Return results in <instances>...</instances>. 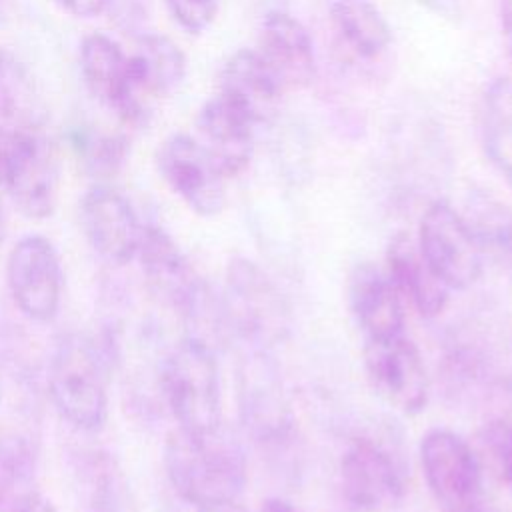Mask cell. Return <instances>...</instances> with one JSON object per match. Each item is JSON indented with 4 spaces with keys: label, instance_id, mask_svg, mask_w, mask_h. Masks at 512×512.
Segmentation results:
<instances>
[{
    "label": "cell",
    "instance_id": "24",
    "mask_svg": "<svg viewBox=\"0 0 512 512\" xmlns=\"http://www.w3.org/2000/svg\"><path fill=\"white\" fill-rule=\"evenodd\" d=\"M330 20L344 46L358 58H376L392 42V30L370 0H336Z\"/></svg>",
    "mask_w": 512,
    "mask_h": 512
},
{
    "label": "cell",
    "instance_id": "3",
    "mask_svg": "<svg viewBox=\"0 0 512 512\" xmlns=\"http://www.w3.org/2000/svg\"><path fill=\"white\" fill-rule=\"evenodd\" d=\"M160 396L178 428L208 430L222 424V384L214 346L184 336L160 362Z\"/></svg>",
    "mask_w": 512,
    "mask_h": 512
},
{
    "label": "cell",
    "instance_id": "9",
    "mask_svg": "<svg viewBox=\"0 0 512 512\" xmlns=\"http://www.w3.org/2000/svg\"><path fill=\"white\" fill-rule=\"evenodd\" d=\"M364 372L374 394L390 408L416 416L430 396V380L420 350L404 334L364 340Z\"/></svg>",
    "mask_w": 512,
    "mask_h": 512
},
{
    "label": "cell",
    "instance_id": "38",
    "mask_svg": "<svg viewBox=\"0 0 512 512\" xmlns=\"http://www.w3.org/2000/svg\"><path fill=\"white\" fill-rule=\"evenodd\" d=\"M196 512H248V510L244 506H240L236 500H228V502L200 506V508H196Z\"/></svg>",
    "mask_w": 512,
    "mask_h": 512
},
{
    "label": "cell",
    "instance_id": "23",
    "mask_svg": "<svg viewBox=\"0 0 512 512\" xmlns=\"http://www.w3.org/2000/svg\"><path fill=\"white\" fill-rule=\"evenodd\" d=\"M128 54L102 32L88 34L80 44V76L88 92L106 108L118 110L126 86Z\"/></svg>",
    "mask_w": 512,
    "mask_h": 512
},
{
    "label": "cell",
    "instance_id": "2",
    "mask_svg": "<svg viewBox=\"0 0 512 512\" xmlns=\"http://www.w3.org/2000/svg\"><path fill=\"white\" fill-rule=\"evenodd\" d=\"M112 362L104 344L82 332L62 334L46 366L48 396L56 412L78 432H100L108 420Z\"/></svg>",
    "mask_w": 512,
    "mask_h": 512
},
{
    "label": "cell",
    "instance_id": "10",
    "mask_svg": "<svg viewBox=\"0 0 512 512\" xmlns=\"http://www.w3.org/2000/svg\"><path fill=\"white\" fill-rule=\"evenodd\" d=\"M416 244L430 270L448 290H468L482 274V250L458 210L434 202L422 214Z\"/></svg>",
    "mask_w": 512,
    "mask_h": 512
},
{
    "label": "cell",
    "instance_id": "22",
    "mask_svg": "<svg viewBox=\"0 0 512 512\" xmlns=\"http://www.w3.org/2000/svg\"><path fill=\"white\" fill-rule=\"evenodd\" d=\"M0 116L12 128L26 132L40 130L50 116L30 68L10 50H0Z\"/></svg>",
    "mask_w": 512,
    "mask_h": 512
},
{
    "label": "cell",
    "instance_id": "4",
    "mask_svg": "<svg viewBox=\"0 0 512 512\" xmlns=\"http://www.w3.org/2000/svg\"><path fill=\"white\" fill-rule=\"evenodd\" d=\"M148 290L184 320H212L226 328L222 304L212 300L208 286L180 250L176 240L156 224H144L136 258Z\"/></svg>",
    "mask_w": 512,
    "mask_h": 512
},
{
    "label": "cell",
    "instance_id": "36",
    "mask_svg": "<svg viewBox=\"0 0 512 512\" xmlns=\"http://www.w3.org/2000/svg\"><path fill=\"white\" fill-rule=\"evenodd\" d=\"M498 14H500V28L504 36V44L508 56L512 60V0H498Z\"/></svg>",
    "mask_w": 512,
    "mask_h": 512
},
{
    "label": "cell",
    "instance_id": "39",
    "mask_svg": "<svg viewBox=\"0 0 512 512\" xmlns=\"http://www.w3.org/2000/svg\"><path fill=\"white\" fill-rule=\"evenodd\" d=\"M6 236V212H4V202H2V192H0V244L4 242Z\"/></svg>",
    "mask_w": 512,
    "mask_h": 512
},
{
    "label": "cell",
    "instance_id": "28",
    "mask_svg": "<svg viewBox=\"0 0 512 512\" xmlns=\"http://www.w3.org/2000/svg\"><path fill=\"white\" fill-rule=\"evenodd\" d=\"M174 22L186 32L200 34L216 18L220 0H164Z\"/></svg>",
    "mask_w": 512,
    "mask_h": 512
},
{
    "label": "cell",
    "instance_id": "19",
    "mask_svg": "<svg viewBox=\"0 0 512 512\" xmlns=\"http://www.w3.org/2000/svg\"><path fill=\"white\" fill-rule=\"evenodd\" d=\"M4 192L14 208L30 220H44L54 214L60 192V166L56 152L46 138L36 132L32 134Z\"/></svg>",
    "mask_w": 512,
    "mask_h": 512
},
{
    "label": "cell",
    "instance_id": "27",
    "mask_svg": "<svg viewBox=\"0 0 512 512\" xmlns=\"http://www.w3.org/2000/svg\"><path fill=\"white\" fill-rule=\"evenodd\" d=\"M74 146L84 158L86 168L94 176H112L116 174L128 156V140L124 136L96 134L80 136L74 140Z\"/></svg>",
    "mask_w": 512,
    "mask_h": 512
},
{
    "label": "cell",
    "instance_id": "15",
    "mask_svg": "<svg viewBox=\"0 0 512 512\" xmlns=\"http://www.w3.org/2000/svg\"><path fill=\"white\" fill-rule=\"evenodd\" d=\"M256 124L226 98L216 94L198 110L196 140L218 166L232 178L240 174L254 154Z\"/></svg>",
    "mask_w": 512,
    "mask_h": 512
},
{
    "label": "cell",
    "instance_id": "34",
    "mask_svg": "<svg viewBox=\"0 0 512 512\" xmlns=\"http://www.w3.org/2000/svg\"><path fill=\"white\" fill-rule=\"evenodd\" d=\"M420 6H424L434 16L448 20V22H460L464 16V8L460 0H416Z\"/></svg>",
    "mask_w": 512,
    "mask_h": 512
},
{
    "label": "cell",
    "instance_id": "6",
    "mask_svg": "<svg viewBox=\"0 0 512 512\" xmlns=\"http://www.w3.org/2000/svg\"><path fill=\"white\" fill-rule=\"evenodd\" d=\"M420 466L442 512L484 510L482 466L462 436L446 428L426 432L420 440Z\"/></svg>",
    "mask_w": 512,
    "mask_h": 512
},
{
    "label": "cell",
    "instance_id": "20",
    "mask_svg": "<svg viewBox=\"0 0 512 512\" xmlns=\"http://www.w3.org/2000/svg\"><path fill=\"white\" fill-rule=\"evenodd\" d=\"M386 274L398 294L412 302L424 318L442 314L450 300L448 286L430 270L416 240L406 232L390 238L386 248Z\"/></svg>",
    "mask_w": 512,
    "mask_h": 512
},
{
    "label": "cell",
    "instance_id": "26",
    "mask_svg": "<svg viewBox=\"0 0 512 512\" xmlns=\"http://www.w3.org/2000/svg\"><path fill=\"white\" fill-rule=\"evenodd\" d=\"M460 216L482 254H512V212L496 198L472 192Z\"/></svg>",
    "mask_w": 512,
    "mask_h": 512
},
{
    "label": "cell",
    "instance_id": "16",
    "mask_svg": "<svg viewBox=\"0 0 512 512\" xmlns=\"http://www.w3.org/2000/svg\"><path fill=\"white\" fill-rule=\"evenodd\" d=\"M348 306L364 340L404 334L402 296L386 270L372 262H358L348 276Z\"/></svg>",
    "mask_w": 512,
    "mask_h": 512
},
{
    "label": "cell",
    "instance_id": "18",
    "mask_svg": "<svg viewBox=\"0 0 512 512\" xmlns=\"http://www.w3.org/2000/svg\"><path fill=\"white\" fill-rule=\"evenodd\" d=\"M284 90L256 48H244L232 54L218 78V94L244 112L256 126L276 116Z\"/></svg>",
    "mask_w": 512,
    "mask_h": 512
},
{
    "label": "cell",
    "instance_id": "35",
    "mask_svg": "<svg viewBox=\"0 0 512 512\" xmlns=\"http://www.w3.org/2000/svg\"><path fill=\"white\" fill-rule=\"evenodd\" d=\"M64 12L76 18H92L104 12L106 0H54Z\"/></svg>",
    "mask_w": 512,
    "mask_h": 512
},
{
    "label": "cell",
    "instance_id": "29",
    "mask_svg": "<svg viewBox=\"0 0 512 512\" xmlns=\"http://www.w3.org/2000/svg\"><path fill=\"white\" fill-rule=\"evenodd\" d=\"M484 442L498 466V472L512 492V424L504 420L490 422L484 430Z\"/></svg>",
    "mask_w": 512,
    "mask_h": 512
},
{
    "label": "cell",
    "instance_id": "11",
    "mask_svg": "<svg viewBox=\"0 0 512 512\" xmlns=\"http://www.w3.org/2000/svg\"><path fill=\"white\" fill-rule=\"evenodd\" d=\"M166 186L198 216H218L226 206V176L190 134H170L156 152Z\"/></svg>",
    "mask_w": 512,
    "mask_h": 512
},
{
    "label": "cell",
    "instance_id": "14",
    "mask_svg": "<svg viewBox=\"0 0 512 512\" xmlns=\"http://www.w3.org/2000/svg\"><path fill=\"white\" fill-rule=\"evenodd\" d=\"M340 488L354 512H380L404 496V474L372 438H354L340 460Z\"/></svg>",
    "mask_w": 512,
    "mask_h": 512
},
{
    "label": "cell",
    "instance_id": "12",
    "mask_svg": "<svg viewBox=\"0 0 512 512\" xmlns=\"http://www.w3.org/2000/svg\"><path fill=\"white\" fill-rule=\"evenodd\" d=\"M240 420L256 442L278 444L292 432V412L282 380L266 350H250L238 374Z\"/></svg>",
    "mask_w": 512,
    "mask_h": 512
},
{
    "label": "cell",
    "instance_id": "30",
    "mask_svg": "<svg viewBox=\"0 0 512 512\" xmlns=\"http://www.w3.org/2000/svg\"><path fill=\"white\" fill-rule=\"evenodd\" d=\"M104 10L120 30L140 36L150 16V0H106Z\"/></svg>",
    "mask_w": 512,
    "mask_h": 512
},
{
    "label": "cell",
    "instance_id": "21",
    "mask_svg": "<svg viewBox=\"0 0 512 512\" xmlns=\"http://www.w3.org/2000/svg\"><path fill=\"white\" fill-rule=\"evenodd\" d=\"M74 476L84 512H136L126 476L112 454L80 452Z\"/></svg>",
    "mask_w": 512,
    "mask_h": 512
},
{
    "label": "cell",
    "instance_id": "37",
    "mask_svg": "<svg viewBox=\"0 0 512 512\" xmlns=\"http://www.w3.org/2000/svg\"><path fill=\"white\" fill-rule=\"evenodd\" d=\"M258 512H300L294 504H290L288 500L282 498H268L262 502Z\"/></svg>",
    "mask_w": 512,
    "mask_h": 512
},
{
    "label": "cell",
    "instance_id": "8",
    "mask_svg": "<svg viewBox=\"0 0 512 512\" xmlns=\"http://www.w3.org/2000/svg\"><path fill=\"white\" fill-rule=\"evenodd\" d=\"M184 76L186 56L176 42L150 32L136 36V50L128 54L126 86L116 114L128 126H144L154 100L172 94Z\"/></svg>",
    "mask_w": 512,
    "mask_h": 512
},
{
    "label": "cell",
    "instance_id": "1",
    "mask_svg": "<svg viewBox=\"0 0 512 512\" xmlns=\"http://www.w3.org/2000/svg\"><path fill=\"white\" fill-rule=\"evenodd\" d=\"M162 462L174 492L196 508L236 500L248 478L244 446L224 424L208 430L176 426L166 436Z\"/></svg>",
    "mask_w": 512,
    "mask_h": 512
},
{
    "label": "cell",
    "instance_id": "31",
    "mask_svg": "<svg viewBox=\"0 0 512 512\" xmlns=\"http://www.w3.org/2000/svg\"><path fill=\"white\" fill-rule=\"evenodd\" d=\"M34 132L18 130L12 126H0V192H4V186L22 156L24 148L28 146Z\"/></svg>",
    "mask_w": 512,
    "mask_h": 512
},
{
    "label": "cell",
    "instance_id": "25",
    "mask_svg": "<svg viewBox=\"0 0 512 512\" xmlns=\"http://www.w3.org/2000/svg\"><path fill=\"white\" fill-rule=\"evenodd\" d=\"M482 144L492 166L512 186V80L496 78L484 94L480 112Z\"/></svg>",
    "mask_w": 512,
    "mask_h": 512
},
{
    "label": "cell",
    "instance_id": "33",
    "mask_svg": "<svg viewBox=\"0 0 512 512\" xmlns=\"http://www.w3.org/2000/svg\"><path fill=\"white\" fill-rule=\"evenodd\" d=\"M8 512H58V508L44 494L36 490H24L10 502Z\"/></svg>",
    "mask_w": 512,
    "mask_h": 512
},
{
    "label": "cell",
    "instance_id": "32",
    "mask_svg": "<svg viewBox=\"0 0 512 512\" xmlns=\"http://www.w3.org/2000/svg\"><path fill=\"white\" fill-rule=\"evenodd\" d=\"M30 478L16 466L8 456L0 452V508L8 502H12L18 494L16 490L26 486Z\"/></svg>",
    "mask_w": 512,
    "mask_h": 512
},
{
    "label": "cell",
    "instance_id": "7",
    "mask_svg": "<svg viewBox=\"0 0 512 512\" xmlns=\"http://www.w3.org/2000/svg\"><path fill=\"white\" fill-rule=\"evenodd\" d=\"M6 284L22 316L38 324L52 322L64 290V270L52 240L42 234L16 240L6 258Z\"/></svg>",
    "mask_w": 512,
    "mask_h": 512
},
{
    "label": "cell",
    "instance_id": "13",
    "mask_svg": "<svg viewBox=\"0 0 512 512\" xmlns=\"http://www.w3.org/2000/svg\"><path fill=\"white\" fill-rule=\"evenodd\" d=\"M78 220L86 242L104 262L126 266L136 258L144 224L118 190L104 184L86 190L80 198Z\"/></svg>",
    "mask_w": 512,
    "mask_h": 512
},
{
    "label": "cell",
    "instance_id": "17",
    "mask_svg": "<svg viewBox=\"0 0 512 512\" xmlns=\"http://www.w3.org/2000/svg\"><path fill=\"white\" fill-rule=\"evenodd\" d=\"M256 52L284 88H304L316 76L314 42L300 20L282 10L262 18Z\"/></svg>",
    "mask_w": 512,
    "mask_h": 512
},
{
    "label": "cell",
    "instance_id": "5",
    "mask_svg": "<svg viewBox=\"0 0 512 512\" xmlns=\"http://www.w3.org/2000/svg\"><path fill=\"white\" fill-rule=\"evenodd\" d=\"M220 304L226 328L250 344V350H268L288 332V310L282 294L246 258L230 260Z\"/></svg>",
    "mask_w": 512,
    "mask_h": 512
}]
</instances>
